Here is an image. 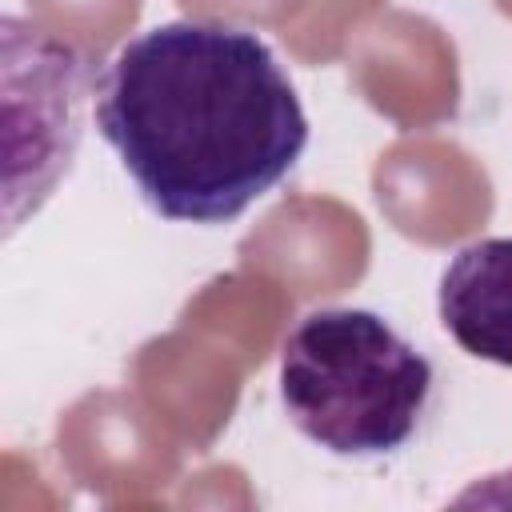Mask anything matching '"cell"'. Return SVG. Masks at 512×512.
<instances>
[{"label": "cell", "mask_w": 512, "mask_h": 512, "mask_svg": "<svg viewBox=\"0 0 512 512\" xmlns=\"http://www.w3.org/2000/svg\"><path fill=\"white\" fill-rule=\"evenodd\" d=\"M96 128L144 204L180 224H228L308 148L304 104L276 52L224 20H168L96 76Z\"/></svg>", "instance_id": "6da1fadb"}, {"label": "cell", "mask_w": 512, "mask_h": 512, "mask_svg": "<svg viewBox=\"0 0 512 512\" xmlns=\"http://www.w3.org/2000/svg\"><path fill=\"white\" fill-rule=\"evenodd\" d=\"M432 392V360L372 308H312L280 344V404L292 428L332 456L400 452Z\"/></svg>", "instance_id": "7a4b0ae2"}, {"label": "cell", "mask_w": 512, "mask_h": 512, "mask_svg": "<svg viewBox=\"0 0 512 512\" xmlns=\"http://www.w3.org/2000/svg\"><path fill=\"white\" fill-rule=\"evenodd\" d=\"M436 312L468 356L512 368V236L464 244L440 272Z\"/></svg>", "instance_id": "3957f363"}]
</instances>
